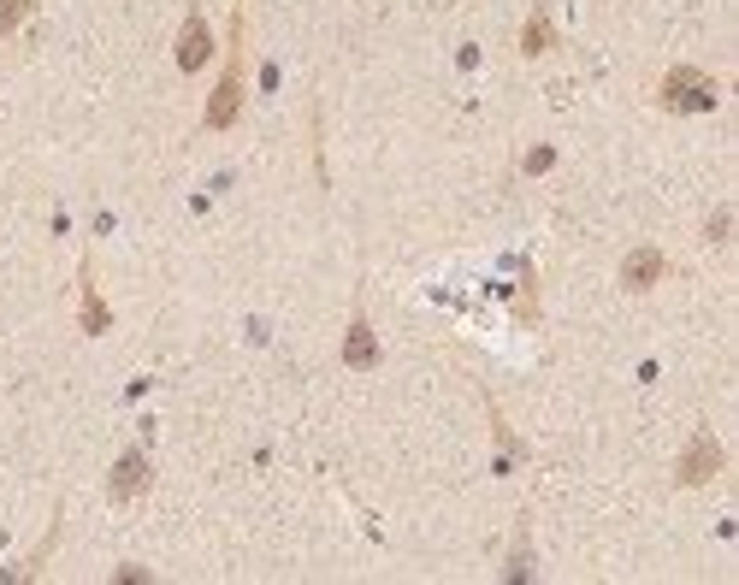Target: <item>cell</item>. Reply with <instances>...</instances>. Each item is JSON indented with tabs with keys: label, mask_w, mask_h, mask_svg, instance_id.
Here are the masks:
<instances>
[{
	"label": "cell",
	"mask_w": 739,
	"mask_h": 585,
	"mask_svg": "<svg viewBox=\"0 0 739 585\" xmlns=\"http://www.w3.org/2000/svg\"><path fill=\"white\" fill-rule=\"evenodd\" d=\"M716 101H722V89H716V77L698 71V65H674L669 77H663V107H669V113H710Z\"/></svg>",
	"instance_id": "cell-2"
},
{
	"label": "cell",
	"mask_w": 739,
	"mask_h": 585,
	"mask_svg": "<svg viewBox=\"0 0 739 585\" xmlns=\"http://www.w3.org/2000/svg\"><path fill=\"white\" fill-rule=\"evenodd\" d=\"M24 18H30V0H0V36H6V30H18Z\"/></svg>",
	"instance_id": "cell-10"
},
{
	"label": "cell",
	"mask_w": 739,
	"mask_h": 585,
	"mask_svg": "<svg viewBox=\"0 0 739 585\" xmlns=\"http://www.w3.org/2000/svg\"><path fill=\"white\" fill-rule=\"evenodd\" d=\"M343 367H379V343H373V325H367L361 308H355L349 337H343Z\"/></svg>",
	"instance_id": "cell-6"
},
{
	"label": "cell",
	"mask_w": 739,
	"mask_h": 585,
	"mask_svg": "<svg viewBox=\"0 0 739 585\" xmlns=\"http://www.w3.org/2000/svg\"><path fill=\"white\" fill-rule=\"evenodd\" d=\"M207 60H213V30H207L202 6H190V18L178 30V71H202Z\"/></svg>",
	"instance_id": "cell-4"
},
{
	"label": "cell",
	"mask_w": 739,
	"mask_h": 585,
	"mask_svg": "<svg viewBox=\"0 0 739 585\" xmlns=\"http://www.w3.org/2000/svg\"><path fill=\"white\" fill-rule=\"evenodd\" d=\"M77 296H83V331H89V337H101V331L113 325V314H107V302H101V290L89 284V266H83V278H77Z\"/></svg>",
	"instance_id": "cell-8"
},
{
	"label": "cell",
	"mask_w": 739,
	"mask_h": 585,
	"mask_svg": "<svg viewBox=\"0 0 739 585\" xmlns=\"http://www.w3.org/2000/svg\"><path fill=\"white\" fill-rule=\"evenodd\" d=\"M716 473H722V444H716V432H704V426H698V432H692V444L680 450L674 479H680V485H710Z\"/></svg>",
	"instance_id": "cell-3"
},
{
	"label": "cell",
	"mask_w": 739,
	"mask_h": 585,
	"mask_svg": "<svg viewBox=\"0 0 739 585\" xmlns=\"http://www.w3.org/2000/svg\"><path fill=\"white\" fill-rule=\"evenodd\" d=\"M237 113H243V18H237L231 54H225V77H219V89H213V101H207L202 125L207 130H225V125H237Z\"/></svg>",
	"instance_id": "cell-1"
},
{
	"label": "cell",
	"mask_w": 739,
	"mask_h": 585,
	"mask_svg": "<svg viewBox=\"0 0 739 585\" xmlns=\"http://www.w3.org/2000/svg\"><path fill=\"white\" fill-rule=\"evenodd\" d=\"M657 278H663V255L657 249H633V255L621 260V284L627 290H651Z\"/></svg>",
	"instance_id": "cell-7"
},
{
	"label": "cell",
	"mask_w": 739,
	"mask_h": 585,
	"mask_svg": "<svg viewBox=\"0 0 739 585\" xmlns=\"http://www.w3.org/2000/svg\"><path fill=\"white\" fill-rule=\"evenodd\" d=\"M550 42H556V30H550V12L538 6L533 18H527V30H521V54L538 60V54H550Z\"/></svg>",
	"instance_id": "cell-9"
},
{
	"label": "cell",
	"mask_w": 739,
	"mask_h": 585,
	"mask_svg": "<svg viewBox=\"0 0 739 585\" xmlns=\"http://www.w3.org/2000/svg\"><path fill=\"white\" fill-rule=\"evenodd\" d=\"M521 166H527V172H550V166H556V148H533Z\"/></svg>",
	"instance_id": "cell-11"
},
{
	"label": "cell",
	"mask_w": 739,
	"mask_h": 585,
	"mask_svg": "<svg viewBox=\"0 0 739 585\" xmlns=\"http://www.w3.org/2000/svg\"><path fill=\"white\" fill-rule=\"evenodd\" d=\"M142 491H148V455H142V450H125L119 461H113L107 497H113V503H131V497H142Z\"/></svg>",
	"instance_id": "cell-5"
}]
</instances>
